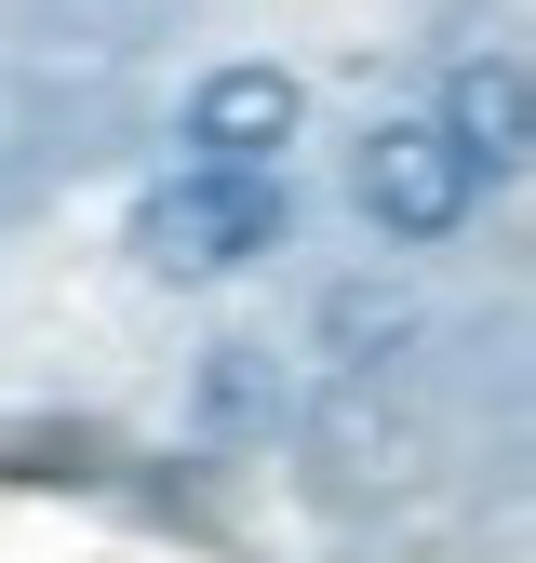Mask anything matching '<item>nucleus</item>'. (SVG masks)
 <instances>
[{
  "instance_id": "nucleus-1",
  "label": "nucleus",
  "mask_w": 536,
  "mask_h": 563,
  "mask_svg": "<svg viewBox=\"0 0 536 563\" xmlns=\"http://www.w3.org/2000/svg\"><path fill=\"white\" fill-rule=\"evenodd\" d=\"M134 268L148 282H228L255 255H282L295 242V188L282 175H215V162H175L134 188Z\"/></svg>"
},
{
  "instance_id": "nucleus-6",
  "label": "nucleus",
  "mask_w": 536,
  "mask_h": 563,
  "mask_svg": "<svg viewBox=\"0 0 536 563\" xmlns=\"http://www.w3.org/2000/svg\"><path fill=\"white\" fill-rule=\"evenodd\" d=\"M402 349H416V296L402 282H335L322 296V363L335 376H389Z\"/></svg>"
},
{
  "instance_id": "nucleus-3",
  "label": "nucleus",
  "mask_w": 536,
  "mask_h": 563,
  "mask_svg": "<svg viewBox=\"0 0 536 563\" xmlns=\"http://www.w3.org/2000/svg\"><path fill=\"white\" fill-rule=\"evenodd\" d=\"M295 121H309L295 67L228 54V67H201V81H188V108H175V148H188V162H215V175H282Z\"/></svg>"
},
{
  "instance_id": "nucleus-2",
  "label": "nucleus",
  "mask_w": 536,
  "mask_h": 563,
  "mask_svg": "<svg viewBox=\"0 0 536 563\" xmlns=\"http://www.w3.org/2000/svg\"><path fill=\"white\" fill-rule=\"evenodd\" d=\"M349 201H362L376 242H456L469 201H483V175H469V148L429 108H402V121H376L362 148H349Z\"/></svg>"
},
{
  "instance_id": "nucleus-4",
  "label": "nucleus",
  "mask_w": 536,
  "mask_h": 563,
  "mask_svg": "<svg viewBox=\"0 0 536 563\" xmlns=\"http://www.w3.org/2000/svg\"><path fill=\"white\" fill-rule=\"evenodd\" d=\"M456 148H469V175H536V67L510 54V41H483V54H456L443 67V108H429Z\"/></svg>"
},
{
  "instance_id": "nucleus-7",
  "label": "nucleus",
  "mask_w": 536,
  "mask_h": 563,
  "mask_svg": "<svg viewBox=\"0 0 536 563\" xmlns=\"http://www.w3.org/2000/svg\"><path fill=\"white\" fill-rule=\"evenodd\" d=\"M108 443L94 430H0V483H94Z\"/></svg>"
},
{
  "instance_id": "nucleus-5",
  "label": "nucleus",
  "mask_w": 536,
  "mask_h": 563,
  "mask_svg": "<svg viewBox=\"0 0 536 563\" xmlns=\"http://www.w3.org/2000/svg\"><path fill=\"white\" fill-rule=\"evenodd\" d=\"M282 349H255V335H215L188 363V430L201 443H282Z\"/></svg>"
}]
</instances>
